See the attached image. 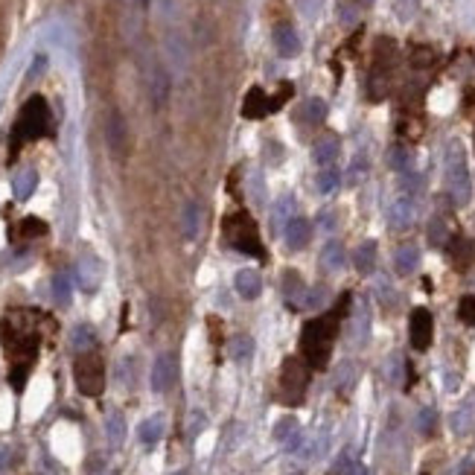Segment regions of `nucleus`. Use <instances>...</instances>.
Returning a JSON list of instances; mask_svg holds the SVG:
<instances>
[{
	"label": "nucleus",
	"mask_w": 475,
	"mask_h": 475,
	"mask_svg": "<svg viewBox=\"0 0 475 475\" xmlns=\"http://www.w3.org/2000/svg\"><path fill=\"white\" fill-rule=\"evenodd\" d=\"M339 152H341L339 137H335V134H321L318 141L312 143V161L318 164V167H330L335 157H339Z\"/></svg>",
	"instance_id": "13"
},
{
	"label": "nucleus",
	"mask_w": 475,
	"mask_h": 475,
	"mask_svg": "<svg viewBox=\"0 0 475 475\" xmlns=\"http://www.w3.org/2000/svg\"><path fill=\"white\" fill-rule=\"evenodd\" d=\"M9 461H12V449L9 446H0V472L9 467Z\"/></svg>",
	"instance_id": "44"
},
{
	"label": "nucleus",
	"mask_w": 475,
	"mask_h": 475,
	"mask_svg": "<svg viewBox=\"0 0 475 475\" xmlns=\"http://www.w3.org/2000/svg\"><path fill=\"white\" fill-rule=\"evenodd\" d=\"M47 233V225L41 222V219H35V216H30V219H24L21 222V236H44Z\"/></svg>",
	"instance_id": "34"
},
{
	"label": "nucleus",
	"mask_w": 475,
	"mask_h": 475,
	"mask_svg": "<svg viewBox=\"0 0 475 475\" xmlns=\"http://www.w3.org/2000/svg\"><path fill=\"white\" fill-rule=\"evenodd\" d=\"M137 4H141V9H149V0H137Z\"/></svg>",
	"instance_id": "46"
},
{
	"label": "nucleus",
	"mask_w": 475,
	"mask_h": 475,
	"mask_svg": "<svg viewBox=\"0 0 475 475\" xmlns=\"http://www.w3.org/2000/svg\"><path fill=\"white\" fill-rule=\"evenodd\" d=\"M347 306V304H344ZM344 306H339L335 312L324 315V318H315L304 327L301 332V353H304V362L315 370H324L330 356H332V341H335V332H339L341 324V315Z\"/></svg>",
	"instance_id": "1"
},
{
	"label": "nucleus",
	"mask_w": 475,
	"mask_h": 475,
	"mask_svg": "<svg viewBox=\"0 0 475 475\" xmlns=\"http://www.w3.org/2000/svg\"><path fill=\"white\" fill-rule=\"evenodd\" d=\"M306 385H309V365L298 359V356H289L280 370V400L286 405L301 403L306 393Z\"/></svg>",
	"instance_id": "6"
},
{
	"label": "nucleus",
	"mask_w": 475,
	"mask_h": 475,
	"mask_svg": "<svg viewBox=\"0 0 475 475\" xmlns=\"http://www.w3.org/2000/svg\"><path fill=\"white\" fill-rule=\"evenodd\" d=\"M327 301V289H315V292H309V298H306V306H318V304H324Z\"/></svg>",
	"instance_id": "40"
},
{
	"label": "nucleus",
	"mask_w": 475,
	"mask_h": 475,
	"mask_svg": "<svg viewBox=\"0 0 475 475\" xmlns=\"http://www.w3.org/2000/svg\"><path fill=\"white\" fill-rule=\"evenodd\" d=\"M458 318L464 324H475V294H464L458 304Z\"/></svg>",
	"instance_id": "33"
},
{
	"label": "nucleus",
	"mask_w": 475,
	"mask_h": 475,
	"mask_svg": "<svg viewBox=\"0 0 475 475\" xmlns=\"http://www.w3.org/2000/svg\"><path fill=\"white\" fill-rule=\"evenodd\" d=\"M274 47H277V53H280L283 58L298 56L301 53V38H298V32H294V27H289V24L277 27L274 30Z\"/></svg>",
	"instance_id": "17"
},
{
	"label": "nucleus",
	"mask_w": 475,
	"mask_h": 475,
	"mask_svg": "<svg viewBox=\"0 0 475 475\" xmlns=\"http://www.w3.org/2000/svg\"><path fill=\"white\" fill-rule=\"evenodd\" d=\"M417 266H420V248L417 245L397 248V256H393V268H397V274H411V271H417Z\"/></svg>",
	"instance_id": "22"
},
{
	"label": "nucleus",
	"mask_w": 475,
	"mask_h": 475,
	"mask_svg": "<svg viewBox=\"0 0 475 475\" xmlns=\"http://www.w3.org/2000/svg\"><path fill=\"white\" fill-rule=\"evenodd\" d=\"M294 219V195H283V199H277L274 207H271V230H283L289 228V222Z\"/></svg>",
	"instance_id": "21"
},
{
	"label": "nucleus",
	"mask_w": 475,
	"mask_h": 475,
	"mask_svg": "<svg viewBox=\"0 0 475 475\" xmlns=\"http://www.w3.org/2000/svg\"><path fill=\"white\" fill-rule=\"evenodd\" d=\"M335 184H339V172H335V169L321 172V175H318V181H315L318 193H330V190H335Z\"/></svg>",
	"instance_id": "35"
},
{
	"label": "nucleus",
	"mask_w": 475,
	"mask_h": 475,
	"mask_svg": "<svg viewBox=\"0 0 475 475\" xmlns=\"http://www.w3.org/2000/svg\"><path fill=\"white\" fill-rule=\"evenodd\" d=\"M181 230H184L187 240H195L202 230V207L195 202H187L184 210H181Z\"/></svg>",
	"instance_id": "23"
},
{
	"label": "nucleus",
	"mask_w": 475,
	"mask_h": 475,
	"mask_svg": "<svg viewBox=\"0 0 475 475\" xmlns=\"http://www.w3.org/2000/svg\"><path fill=\"white\" fill-rule=\"evenodd\" d=\"M431 335H434V321H431V312L429 309H414L411 318H408V339L414 350H426L431 344Z\"/></svg>",
	"instance_id": "8"
},
{
	"label": "nucleus",
	"mask_w": 475,
	"mask_h": 475,
	"mask_svg": "<svg viewBox=\"0 0 475 475\" xmlns=\"http://www.w3.org/2000/svg\"><path fill=\"white\" fill-rule=\"evenodd\" d=\"M434 62V53L429 47H414V56H411V65L414 67H429Z\"/></svg>",
	"instance_id": "37"
},
{
	"label": "nucleus",
	"mask_w": 475,
	"mask_h": 475,
	"mask_svg": "<svg viewBox=\"0 0 475 475\" xmlns=\"http://www.w3.org/2000/svg\"><path fill=\"white\" fill-rule=\"evenodd\" d=\"M292 426H294V423H292V420H283V423H280V426H277V431H274V434H277V438H280V441H283V438H286V431H289V429H292Z\"/></svg>",
	"instance_id": "45"
},
{
	"label": "nucleus",
	"mask_w": 475,
	"mask_h": 475,
	"mask_svg": "<svg viewBox=\"0 0 475 475\" xmlns=\"http://www.w3.org/2000/svg\"><path fill=\"white\" fill-rule=\"evenodd\" d=\"M443 178H446V190L452 195L455 204H467L472 195V184H469V169H467V155L461 149V143H449L446 157H443Z\"/></svg>",
	"instance_id": "3"
},
{
	"label": "nucleus",
	"mask_w": 475,
	"mask_h": 475,
	"mask_svg": "<svg viewBox=\"0 0 475 475\" xmlns=\"http://www.w3.org/2000/svg\"><path fill=\"white\" fill-rule=\"evenodd\" d=\"M50 131V108L41 96H32L27 100L21 117H18L15 123V134H12V152H18L24 141H35V137H41Z\"/></svg>",
	"instance_id": "4"
},
{
	"label": "nucleus",
	"mask_w": 475,
	"mask_h": 475,
	"mask_svg": "<svg viewBox=\"0 0 475 475\" xmlns=\"http://www.w3.org/2000/svg\"><path fill=\"white\" fill-rule=\"evenodd\" d=\"M446 256H449V263L455 268H467L472 263V256H475L472 242L467 240V236H452V240L446 242Z\"/></svg>",
	"instance_id": "16"
},
{
	"label": "nucleus",
	"mask_w": 475,
	"mask_h": 475,
	"mask_svg": "<svg viewBox=\"0 0 475 475\" xmlns=\"http://www.w3.org/2000/svg\"><path fill=\"white\" fill-rule=\"evenodd\" d=\"M137 434H141V441H143L146 446L157 443V441H161V434H164V420H161V417H149V420H143L141 429H137Z\"/></svg>",
	"instance_id": "27"
},
{
	"label": "nucleus",
	"mask_w": 475,
	"mask_h": 475,
	"mask_svg": "<svg viewBox=\"0 0 475 475\" xmlns=\"http://www.w3.org/2000/svg\"><path fill=\"white\" fill-rule=\"evenodd\" d=\"M353 266H356V271L370 274V271L376 268V242H362L359 248H356V254H353Z\"/></svg>",
	"instance_id": "24"
},
{
	"label": "nucleus",
	"mask_w": 475,
	"mask_h": 475,
	"mask_svg": "<svg viewBox=\"0 0 475 475\" xmlns=\"http://www.w3.org/2000/svg\"><path fill=\"white\" fill-rule=\"evenodd\" d=\"M233 286H236V292H240L242 298L254 301V298H260V292H263V277H260V271H254V268H242V271H236Z\"/></svg>",
	"instance_id": "15"
},
{
	"label": "nucleus",
	"mask_w": 475,
	"mask_h": 475,
	"mask_svg": "<svg viewBox=\"0 0 475 475\" xmlns=\"http://www.w3.org/2000/svg\"><path fill=\"white\" fill-rule=\"evenodd\" d=\"M105 143H108L114 157H126V152H129V126H126V117L117 108L108 114V120H105Z\"/></svg>",
	"instance_id": "7"
},
{
	"label": "nucleus",
	"mask_w": 475,
	"mask_h": 475,
	"mask_svg": "<svg viewBox=\"0 0 475 475\" xmlns=\"http://www.w3.org/2000/svg\"><path fill=\"white\" fill-rule=\"evenodd\" d=\"M222 230H225V240H228L230 248L242 251V254H251V256H256V260H266V248H263V240H260V230H256V222L245 210L230 213L225 219V225H222Z\"/></svg>",
	"instance_id": "2"
},
{
	"label": "nucleus",
	"mask_w": 475,
	"mask_h": 475,
	"mask_svg": "<svg viewBox=\"0 0 475 475\" xmlns=\"http://www.w3.org/2000/svg\"><path fill=\"white\" fill-rule=\"evenodd\" d=\"M388 88H391V70L382 67V65H373L370 79H367V96L373 103H379L388 96Z\"/></svg>",
	"instance_id": "19"
},
{
	"label": "nucleus",
	"mask_w": 475,
	"mask_h": 475,
	"mask_svg": "<svg viewBox=\"0 0 475 475\" xmlns=\"http://www.w3.org/2000/svg\"><path fill=\"white\" fill-rule=\"evenodd\" d=\"M169 91H172L169 73L161 65H152V70H149V100H152V108L161 111L167 105V100H169Z\"/></svg>",
	"instance_id": "9"
},
{
	"label": "nucleus",
	"mask_w": 475,
	"mask_h": 475,
	"mask_svg": "<svg viewBox=\"0 0 475 475\" xmlns=\"http://www.w3.org/2000/svg\"><path fill=\"white\" fill-rule=\"evenodd\" d=\"M309 240H312V222L309 219H292L289 222V228H286V242H289V248H294V251H301V248H306L309 245Z\"/></svg>",
	"instance_id": "20"
},
{
	"label": "nucleus",
	"mask_w": 475,
	"mask_h": 475,
	"mask_svg": "<svg viewBox=\"0 0 475 475\" xmlns=\"http://www.w3.org/2000/svg\"><path fill=\"white\" fill-rule=\"evenodd\" d=\"M53 301L58 306H67L70 304V277L67 274H56L53 277Z\"/></svg>",
	"instance_id": "29"
},
{
	"label": "nucleus",
	"mask_w": 475,
	"mask_h": 475,
	"mask_svg": "<svg viewBox=\"0 0 475 475\" xmlns=\"http://www.w3.org/2000/svg\"><path fill=\"white\" fill-rule=\"evenodd\" d=\"M105 431H108L111 446H120V443H123V438H126V423H123L120 414H111V417L105 420Z\"/></svg>",
	"instance_id": "31"
},
{
	"label": "nucleus",
	"mask_w": 475,
	"mask_h": 475,
	"mask_svg": "<svg viewBox=\"0 0 475 475\" xmlns=\"http://www.w3.org/2000/svg\"><path fill=\"white\" fill-rule=\"evenodd\" d=\"M327 117V103L324 100H318V96H312V100L304 105V120L306 123H312V126H318L321 120Z\"/></svg>",
	"instance_id": "30"
},
{
	"label": "nucleus",
	"mask_w": 475,
	"mask_h": 475,
	"mask_svg": "<svg viewBox=\"0 0 475 475\" xmlns=\"http://www.w3.org/2000/svg\"><path fill=\"white\" fill-rule=\"evenodd\" d=\"M175 382V359L169 353L157 356L155 365H152V391L155 393H167Z\"/></svg>",
	"instance_id": "10"
},
{
	"label": "nucleus",
	"mask_w": 475,
	"mask_h": 475,
	"mask_svg": "<svg viewBox=\"0 0 475 475\" xmlns=\"http://www.w3.org/2000/svg\"><path fill=\"white\" fill-rule=\"evenodd\" d=\"M251 350H254V344H251V339H245V335H240V339L233 341V356L236 359H245V356H251Z\"/></svg>",
	"instance_id": "39"
},
{
	"label": "nucleus",
	"mask_w": 475,
	"mask_h": 475,
	"mask_svg": "<svg viewBox=\"0 0 475 475\" xmlns=\"http://www.w3.org/2000/svg\"><path fill=\"white\" fill-rule=\"evenodd\" d=\"M76 271H79V283H82V289H88V292H93L103 280V263L96 260L93 254H85L82 260H79Z\"/></svg>",
	"instance_id": "14"
},
{
	"label": "nucleus",
	"mask_w": 475,
	"mask_h": 475,
	"mask_svg": "<svg viewBox=\"0 0 475 475\" xmlns=\"http://www.w3.org/2000/svg\"><path fill=\"white\" fill-rule=\"evenodd\" d=\"M35 184H38V175H35L32 169L18 172V175H15V181H12V193H15V199H18V202H27L30 195H32V190H35Z\"/></svg>",
	"instance_id": "25"
},
{
	"label": "nucleus",
	"mask_w": 475,
	"mask_h": 475,
	"mask_svg": "<svg viewBox=\"0 0 475 475\" xmlns=\"http://www.w3.org/2000/svg\"><path fill=\"white\" fill-rule=\"evenodd\" d=\"M73 379L76 388L85 393V397H100L105 388V365L96 353H79V359L73 365Z\"/></svg>",
	"instance_id": "5"
},
{
	"label": "nucleus",
	"mask_w": 475,
	"mask_h": 475,
	"mask_svg": "<svg viewBox=\"0 0 475 475\" xmlns=\"http://www.w3.org/2000/svg\"><path fill=\"white\" fill-rule=\"evenodd\" d=\"M318 6H321V0H301V9H304V15H315L318 12Z\"/></svg>",
	"instance_id": "43"
},
{
	"label": "nucleus",
	"mask_w": 475,
	"mask_h": 475,
	"mask_svg": "<svg viewBox=\"0 0 475 475\" xmlns=\"http://www.w3.org/2000/svg\"><path fill=\"white\" fill-rule=\"evenodd\" d=\"M271 114V105H268V96L263 88H251L245 93V103H242V117L248 120H260V117Z\"/></svg>",
	"instance_id": "18"
},
{
	"label": "nucleus",
	"mask_w": 475,
	"mask_h": 475,
	"mask_svg": "<svg viewBox=\"0 0 475 475\" xmlns=\"http://www.w3.org/2000/svg\"><path fill=\"white\" fill-rule=\"evenodd\" d=\"M44 70H47V58H44V56H38V58H35V65L30 67V79H35V76H41Z\"/></svg>",
	"instance_id": "42"
},
{
	"label": "nucleus",
	"mask_w": 475,
	"mask_h": 475,
	"mask_svg": "<svg viewBox=\"0 0 475 475\" xmlns=\"http://www.w3.org/2000/svg\"><path fill=\"white\" fill-rule=\"evenodd\" d=\"M414 6H417V0H397V9H400V18H411Z\"/></svg>",
	"instance_id": "41"
},
{
	"label": "nucleus",
	"mask_w": 475,
	"mask_h": 475,
	"mask_svg": "<svg viewBox=\"0 0 475 475\" xmlns=\"http://www.w3.org/2000/svg\"><path fill=\"white\" fill-rule=\"evenodd\" d=\"M388 164H391V169H397V172H408V167H411L408 149L405 146H393L391 155H388Z\"/></svg>",
	"instance_id": "32"
},
{
	"label": "nucleus",
	"mask_w": 475,
	"mask_h": 475,
	"mask_svg": "<svg viewBox=\"0 0 475 475\" xmlns=\"http://www.w3.org/2000/svg\"><path fill=\"white\" fill-rule=\"evenodd\" d=\"M283 298H286L289 309L306 306L309 289H306V283L301 280V274H294V271H286V274H283Z\"/></svg>",
	"instance_id": "12"
},
{
	"label": "nucleus",
	"mask_w": 475,
	"mask_h": 475,
	"mask_svg": "<svg viewBox=\"0 0 475 475\" xmlns=\"http://www.w3.org/2000/svg\"><path fill=\"white\" fill-rule=\"evenodd\" d=\"M429 240H431L434 245H441V248H446V242H449V236H446V228H443V222H441V219H434V222H431V228H429Z\"/></svg>",
	"instance_id": "36"
},
{
	"label": "nucleus",
	"mask_w": 475,
	"mask_h": 475,
	"mask_svg": "<svg viewBox=\"0 0 475 475\" xmlns=\"http://www.w3.org/2000/svg\"><path fill=\"white\" fill-rule=\"evenodd\" d=\"M414 222V195H400V199H393L391 207H388V225L393 230H403Z\"/></svg>",
	"instance_id": "11"
},
{
	"label": "nucleus",
	"mask_w": 475,
	"mask_h": 475,
	"mask_svg": "<svg viewBox=\"0 0 475 475\" xmlns=\"http://www.w3.org/2000/svg\"><path fill=\"white\" fill-rule=\"evenodd\" d=\"M344 245H339V242H330L324 251H321V266L327 268V271H341L344 268Z\"/></svg>",
	"instance_id": "26"
},
{
	"label": "nucleus",
	"mask_w": 475,
	"mask_h": 475,
	"mask_svg": "<svg viewBox=\"0 0 475 475\" xmlns=\"http://www.w3.org/2000/svg\"><path fill=\"white\" fill-rule=\"evenodd\" d=\"M335 475H367L362 464H356V461H339V467H335Z\"/></svg>",
	"instance_id": "38"
},
{
	"label": "nucleus",
	"mask_w": 475,
	"mask_h": 475,
	"mask_svg": "<svg viewBox=\"0 0 475 475\" xmlns=\"http://www.w3.org/2000/svg\"><path fill=\"white\" fill-rule=\"evenodd\" d=\"M93 330L91 327H76L73 330V335H70V344H73V350H79V353H91V347H93Z\"/></svg>",
	"instance_id": "28"
}]
</instances>
